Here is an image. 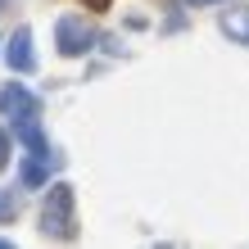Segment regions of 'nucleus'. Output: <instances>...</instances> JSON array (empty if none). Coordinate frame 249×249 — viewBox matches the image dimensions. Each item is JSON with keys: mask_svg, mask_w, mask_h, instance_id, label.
Wrapping results in <instances>:
<instances>
[{"mask_svg": "<svg viewBox=\"0 0 249 249\" xmlns=\"http://www.w3.org/2000/svg\"><path fill=\"white\" fill-rule=\"evenodd\" d=\"M72 186L68 181H54L50 195H46V213H41V231L50 240H72L77 236V217H72Z\"/></svg>", "mask_w": 249, "mask_h": 249, "instance_id": "obj_1", "label": "nucleus"}, {"mask_svg": "<svg viewBox=\"0 0 249 249\" xmlns=\"http://www.w3.org/2000/svg\"><path fill=\"white\" fill-rule=\"evenodd\" d=\"M54 41H59L64 54H86L95 46V27L86 23V14H64V18L54 23Z\"/></svg>", "mask_w": 249, "mask_h": 249, "instance_id": "obj_2", "label": "nucleus"}, {"mask_svg": "<svg viewBox=\"0 0 249 249\" xmlns=\"http://www.w3.org/2000/svg\"><path fill=\"white\" fill-rule=\"evenodd\" d=\"M0 113L5 118H23V113H41V100L27 91L23 82H9V86H0Z\"/></svg>", "mask_w": 249, "mask_h": 249, "instance_id": "obj_3", "label": "nucleus"}, {"mask_svg": "<svg viewBox=\"0 0 249 249\" xmlns=\"http://www.w3.org/2000/svg\"><path fill=\"white\" fill-rule=\"evenodd\" d=\"M5 64H9L14 72H32V68H36V54H32V32H27V27H18V32L9 36Z\"/></svg>", "mask_w": 249, "mask_h": 249, "instance_id": "obj_4", "label": "nucleus"}, {"mask_svg": "<svg viewBox=\"0 0 249 249\" xmlns=\"http://www.w3.org/2000/svg\"><path fill=\"white\" fill-rule=\"evenodd\" d=\"M14 136H18L32 154H50V141H46V131H41L36 113H23V118H14Z\"/></svg>", "mask_w": 249, "mask_h": 249, "instance_id": "obj_5", "label": "nucleus"}, {"mask_svg": "<svg viewBox=\"0 0 249 249\" xmlns=\"http://www.w3.org/2000/svg\"><path fill=\"white\" fill-rule=\"evenodd\" d=\"M50 168H59L54 154H27L18 177H23V186H50Z\"/></svg>", "mask_w": 249, "mask_h": 249, "instance_id": "obj_6", "label": "nucleus"}, {"mask_svg": "<svg viewBox=\"0 0 249 249\" xmlns=\"http://www.w3.org/2000/svg\"><path fill=\"white\" fill-rule=\"evenodd\" d=\"M14 217H18V195L0 190V222H14Z\"/></svg>", "mask_w": 249, "mask_h": 249, "instance_id": "obj_7", "label": "nucleus"}, {"mask_svg": "<svg viewBox=\"0 0 249 249\" xmlns=\"http://www.w3.org/2000/svg\"><path fill=\"white\" fill-rule=\"evenodd\" d=\"M222 27H227L231 36H245V41H249V14H231V18H227Z\"/></svg>", "mask_w": 249, "mask_h": 249, "instance_id": "obj_8", "label": "nucleus"}, {"mask_svg": "<svg viewBox=\"0 0 249 249\" xmlns=\"http://www.w3.org/2000/svg\"><path fill=\"white\" fill-rule=\"evenodd\" d=\"M9 150H14V136H9V131H5V127H0V168H5V163H9Z\"/></svg>", "mask_w": 249, "mask_h": 249, "instance_id": "obj_9", "label": "nucleus"}, {"mask_svg": "<svg viewBox=\"0 0 249 249\" xmlns=\"http://www.w3.org/2000/svg\"><path fill=\"white\" fill-rule=\"evenodd\" d=\"M190 5H217V0H190Z\"/></svg>", "mask_w": 249, "mask_h": 249, "instance_id": "obj_10", "label": "nucleus"}, {"mask_svg": "<svg viewBox=\"0 0 249 249\" xmlns=\"http://www.w3.org/2000/svg\"><path fill=\"white\" fill-rule=\"evenodd\" d=\"M5 5H9V0H0V9H5Z\"/></svg>", "mask_w": 249, "mask_h": 249, "instance_id": "obj_11", "label": "nucleus"}]
</instances>
